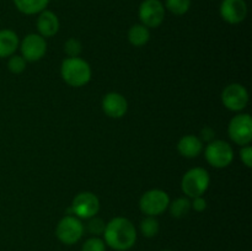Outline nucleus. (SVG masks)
I'll return each mask as SVG.
<instances>
[{"label":"nucleus","mask_w":252,"mask_h":251,"mask_svg":"<svg viewBox=\"0 0 252 251\" xmlns=\"http://www.w3.org/2000/svg\"><path fill=\"white\" fill-rule=\"evenodd\" d=\"M105 244L116 251H127L137 241V229L134 224L125 217H116L106 223L103 230Z\"/></svg>","instance_id":"1"},{"label":"nucleus","mask_w":252,"mask_h":251,"mask_svg":"<svg viewBox=\"0 0 252 251\" xmlns=\"http://www.w3.org/2000/svg\"><path fill=\"white\" fill-rule=\"evenodd\" d=\"M49 0H14V4L19 11L26 15H34L46 10Z\"/></svg>","instance_id":"18"},{"label":"nucleus","mask_w":252,"mask_h":251,"mask_svg":"<svg viewBox=\"0 0 252 251\" xmlns=\"http://www.w3.org/2000/svg\"><path fill=\"white\" fill-rule=\"evenodd\" d=\"M204 155L209 165L217 169L229 166L234 160V150L225 140H212L204 150Z\"/></svg>","instance_id":"4"},{"label":"nucleus","mask_w":252,"mask_h":251,"mask_svg":"<svg viewBox=\"0 0 252 251\" xmlns=\"http://www.w3.org/2000/svg\"><path fill=\"white\" fill-rule=\"evenodd\" d=\"M19 36L12 30H0V58H6L15 54L19 48Z\"/></svg>","instance_id":"16"},{"label":"nucleus","mask_w":252,"mask_h":251,"mask_svg":"<svg viewBox=\"0 0 252 251\" xmlns=\"http://www.w3.org/2000/svg\"><path fill=\"white\" fill-rule=\"evenodd\" d=\"M170 204V197L162 189H149L139 199V208L149 217H157L164 213Z\"/></svg>","instance_id":"5"},{"label":"nucleus","mask_w":252,"mask_h":251,"mask_svg":"<svg viewBox=\"0 0 252 251\" xmlns=\"http://www.w3.org/2000/svg\"><path fill=\"white\" fill-rule=\"evenodd\" d=\"M150 39V31L147 26L139 24L133 25L128 31V41L132 46L142 47L147 44Z\"/></svg>","instance_id":"17"},{"label":"nucleus","mask_w":252,"mask_h":251,"mask_svg":"<svg viewBox=\"0 0 252 251\" xmlns=\"http://www.w3.org/2000/svg\"><path fill=\"white\" fill-rule=\"evenodd\" d=\"M221 102L228 110L239 112L249 103V93L241 84H230L221 93Z\"/></svg>","instance_id":"10"},{"label":"nucleus","mask_w":252,"mask_h":251,"mask_svg":"<svg viewBox=\"0 0 252 251\" xmlns=\"http://www.w3.org/2000/svg\"><path fill=\"white\" fill-rule=\"evenodd\" d=\"M84 224L75 216H65L59 220L56 228V235L61 243L74 245L84 235Z\"/></svg>","instance_id":"6"},{"label":"nucleus","mask_w":252,"mask_h":251,"mask_svg":"<svg viewBox=\"0 0 252 251\" xmlns=\"http://www.w3.org/2000/svg\"><path fill=\"white\" fill-rule=\"evenodd\" d=\"M102 110L110 118H121L127 113L128 102L118 93H108L102 98Z\"/></svg>","instance_id":"13"},{"label":"nucleus","mask_w":252,"mask_h":251,"mask_svg":"<svg viewBox=\"0 0 252 251\" xmlns=\"http://www.w3.org/2000/svg\"><path fill=\"white\" fill-rule=\"evenodd\" d=\"M230 139L238 145H249L252 140V118L249 113L234 116L228 126Z\"/></svg>","instance_id":"7"},{"label":"nucleus","mask_w":252,"mask_h":251,"mask_svg":"<svg viewBox=\"0 0 252 251\" xmlns=\"http://www.w3.org/2000/svg\"><path fill=\"white\" fill-rule=\"evenodd\" d=\"M240 159L248 167L252 166V148L251 145H244L240 150Z\"/></svg>","instance_id":"26"},{"label":"nucleus","mask_w":252,"mask_h":251,"mask_svg":"<svg viewBox=\"0 0 252 251\" xmlns=\"http://www.w3.org/2000/svg\"><path fill=\"white\" fill-rule=\"evenodd\" d=\"M211 184V176L203 167H193L184 175L181 189L189 198L203 196Z\"/></svg>","instance_id":"3"},{"label":"nucleus","mask_w":252,"mask_h":251,"mask_svg":"<svg viewBox=\"0 0 252 251\" xmlns=\"http://www.w3.org/2000/svg\"><path fill=\"white\" fill-rule=\"evenodd\" d=\"M106 223L101 218H97V217H93V218L89 219L88 223V230L89 233L93 234V235L98 236L101 234H103V230H105Z\"/></svg>","instance_id":"25"},{"label":"nucleus","mask_w":252,"mask_h":251,"mask_svg":"<svg viewBox=\"0 0 252 251\" xmlns=\"http://www.w3.org/2000/svg\"><path fill=\"white\" fill-rule=\"evenodd\" d=\"M37 30L42 37H53L59 31V20L54 12L43 10L37 19Z\"/></svg>","instance_id":"14"},{"label":"nucleus","mask_w":252,"mask_h":251,"mask_svg":"<svg viewBox=\"0 0 252 251\" xmlns=\"http://www.w3.org/2000/svg\"><path fill=\"white\" fill-rule=\"evenodd\" d=\"M91 74L90 64L79 57L66 58L62 62L61 75L68 85L81 88L90 81Z\"/></svg>","instance_id":"2"},{"label":"nucleus","mask_w":252,"mask_h":251,"mask_svg":"<svg viewBox=\"0 0 252 251\" xmlns=\"http://www.w3.org/2000/svg\"><path fill=\"white\" fill-rule=\"evenodd\" d=\"M100 211V201L93 192H80L71 203V212L79 219H90Z\"/></svg>","instance_id":"8"},{"label":"nucleus","mask_w":252,"mask_h":251,"mask_svg":"<svg viewBox=\"0 0 252 251\" xmlns=\"http://www.w3.org/2000/svg\"><path fill=\"white\" fill-rule=\"evenodd\" d=\"M165 5L171 14L180 16L189 11L191 7V0H166Z\"/></svg>","instance_id":"21"},{"label":"nucleus","mask_w":252,"mask_h":251,"mask_svg":"<svg viewBox=\"0 0 252 251\" xmlns=\"http://www.w3.org/2000/svg\"><path fill=\"white\" fill-rule=\"evenodd\" d=\"M81 51H83V46L81 42L76 38H69L68 41L64 43V52L66 53L68 58H75V57L80 56Z\"/></svg>","instance_id":"23"},{"label":"nucleus","mask_w":252,"mask_h":251,"mask_svg":"<svg viewBox=\"0 0 252 251\" xmlns=\"http://www.w3.org/2000/svg\"><path fill=\"white\" fill-rule=\"evenodd\" d=\"M162 251H171V250H162Z\"/></svg>","instance_id":"28"},{"label":"nucleus","mask_w":252,"mask_h":251,"mask_svg":"<svg viewBox=\"0 0 252 251\" xmlns=\"http://www.w3.org/2000/svg\"><path fill=\"white\" fill-rule=\"evenodd\" d=\"M26 63L24 57L22 56H16V54H12L10 57L9 62H7V68L11 71L12 74H21L22 71H25L26 69Z\"/></svg>","instance_id":"22"},{"label":"nucleus","mask_w":252,"mask_h":251,"mask_svg":"<svg viewBox=\"0 0 252 251\" xmlns=\"http://www.w3.org/2000/svg\"><path fill=\"white\" fill-rule=\"evenodd\" d=\"M21 56L26 62H37L44 57L47 52V42L44 37L37 33H30L20 44Z\"/></svg>","instance_id":"11"},{"label":"nucleus","mask_w":252,"mask_h":251,"mask_svg":"<svg viewBox=\"0 0 252 251\" xmlns=\"http://www.w3.org/2000/svg\"><path fill=\"white\" fill-rule=\"evenodd\" d=\"M220 15L228 24H240L248 15V5L245 0H223L220 5Z\"/></svg>","instance_id":"12"},{"label":"nucleus","mask_w":252,"mask_h":251,"mask_svg":"<svg viewBox=\"0 0 252 251\" xmlns=\"http://www.w3.org/2000/svg\"><path fill=\"white\" fill-rule=\"evenodd\" d=\"M139 19L148 29H155L165 19V7L160 0H144L139 6Z\"/></svg>","instance_id":"9"},{"label":"nucleus","mask_w":252,"mask_h":251,"mask_svg":"<svg viewBox=\"0 0 252 251\" xmlns=\"http://www.w3.org/2000/svg\"><path fill=\"white\" fill-rule=\"evenodd\" d=\"M159 230V221H158V219L155 218V217L147 216V218H144L140 221V233H142L143 236H145V238H154V236L158 235Z\"/></svg>","instance_id":"20"},{"label":"nucleus","mask_w":252,"mask_h":251,"mask_svg":"<svg viewBox=\"0 0 252 251\" xmlns=\"http://www.w3.org/2000/svg\"><path fill=\"white\" fill-rule=\"evenodd\" d=\"M191 208H193L196 212H203L207 208V201L203 196L194 197L193 201L191 202Z\"/></svg>","instance_id":"27"},{"label":"nucleus","mask_w":252,"mask_h":251,"mask_svg":"<svg viewBox=\"0 0 252 251\" xmlns=\"http://www.w3.org/2000/svg\"><path fill=\"white\" fill-rule=\"evenodd\" d=\"M177 150L180 154L189 159L197 157L203 150V142L197 135L187 134L182 137L177 143Z\"/></svg>","instance_id":"15"},{"label":"nucleus","mask_w":252,"mask_h":251,"mask_svg":"<svg viewBox=\"0 0 252 251\" xmlns=\"http://www.w3.org/2000/svg\"><path fill=\"white\" fill-rule=\"evenodd\" d=\"M81 251H106V244L98 236H93L83 244Z\"/></svg>","instance_id":"24"},{"label":"nucleus","mask_w":252,"mask_h":251,"mask_svg":"<svg viewBox=\"0 0 252 251\" xmlns=\"http://www.w3.org/2000/svg\"><path fill=\"white\" fill-rule=\"evenodd\" d=\"M167 208L174 218H184L191 211V201L187 197H180V198L170 202Z\"/></svg>","instance_id":"19"}]
</instances>
